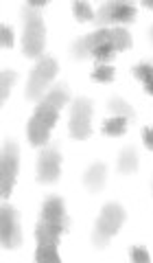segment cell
I'll use <instances>...</instances> for the list:
<instances>
[{
	"instance_id": "cell-1",
	"label": "cell",
	"mask_w": 153,
	"mask_h": 263,
	"mask_svg": "<svg viewBox=\"0 0 153 263\" xmlns=\"http://www.w3.org/2000/svg\"><path fill=\"white\" fill-rule=\"evenodd\" d=\"M68 99H70L68 88H66V84H61L57 88H53L51 92H48V97H44L42 101H39L33 117L29 121V129H27L31 143L37 147L46 145L48 134H51V129L55 127V123H57V114L63 105L68 103Z\"/></svg>"
},
{
	"instance_id": "cell-2",
	"label": "cell",
	"mask_w": 153,
	"mask_h": 263,
	"mask_svg": "<svg viewBox=\"0 0 153 263\" xmlns=\"http://www.w3.org/2000/svg\"><path fill=\"white\" fill-rule=\"evenodd\" d=\"M24 35H22V48L27 57H39L44 51V42H46V31H44V22L39 15L37 7H27L24 9Z\"/></svg>"
},
{
	"instance_id": "cell-3",
	"label": "cell",
	"mask_w": 153,
	"mask_h": 263,
	"mask_svg": "<svg viewBox=\"0 0 153 263\" xmlns=\"http://www.w3.org/2000/svg\"><path fill=\"white\" fill-rule=\"evenodd\" d=\"M123 221H125V209L120 206V204H107V206L101 211V217L96 219V226H94L92 241L96 248L107 246V241L120 230Z\"/></svg>"
},
{
	"instance_id": "cell-4",
	"label": "cell",
	"mask_w": 153,
	"mask_h": 263,
	"mask_svg": "<svg viewBox=\"0 0 153 263\" xmlns=\"http://www.w3.org/2000/svg\"><path fill=\"white\" fill-rule=\"evenodd\" d=\"M55 75H57V62H55L53 57H42L33 68V72H31V79L27 86V99H31V101L42 99L44 90L55 79Z\"/></svg>"
},
{
	"instance_id": "cell-5",
	"label": "cell",
	"mask_w": 153,
	"mask_h": 263,
	"mask_svg": "<svg viewBox=\"0 0 153 263\" xmlns=\"http://www.w3.org/2000/svg\"><path fill=\"white\" fill-rule=\"evenodd\" d=\"M18 169H20V147L15 143H5L3 158H0V193H3V197L11 195Z\"/></svg>"
},
{
	"instance_id": "cell-6",
	"label": "cell",
	"mask_w": 153,
	"mask_h": 263,
	"mask_svg": "<svg viewBox=\"0 0 153 263\" xmlns=\"http://www.w3.org/2000/svg\"><path fill=\"white\" fill-rule=\"evenodd\" d=\"M136 20V7L134 0H110L99 9V13L94 15V22L99 24H127Z\"/></svg>"
},
{
	"instance_id": "cell-7",
	"label": "cell",
	"mask_w": 153,
	"mask_h": 263,
	"mask_svg": "<svg viewBox=\"0 0 153 263\" xmlns=\"http://www.w3.org/2000/svg\"><path fill=\"white\" fill-rule=\"evenodd\" d=\"M0 237H3L5 248H18L22 243L18 211L9 206V204H5V206L0 209Z\"/></svg>"
},
{
	"instance_id": "cell-8",
	"label": "cell",
	"mask_w": 153,
	"mask_h": 263,
	"mask_svg": "<svg viewBox=\"0 0 153 263\" xmlns=\"http://www.w3.org/2000/svg\"><path fill=\"white\" fill-rule=\"evenodd\" d=\"M92 103L88 99H77L75 105H72V114H70V134L72 138H79L83 141L92 134Z\"/></svg>"
},
{
	"instance_id": "cell-9",
	"label": "cell",
	"mask_w": 153,
	"mask_h": 263,
	"mask_svg": "<svg viewBox=\"0 0 153 263\" xmlns=\"http://www.w3.org/2000/svg\"><path fill=\"white\" fill-rule=\"evenodd\" d=\"M59 178V154L55 147H46L39 156V164H37V180L39 182H57Z\"/></svg>"
},
{
	"instance_id": "cell-10",
	"label": "cell",
	"mask_w": 153,
	"mask_h": 263,
	"mask_svg": "<svg viewBox=\"0 0 153 263\" xmlns=\"http://www.w3.org/2000/svg\"><path fill=\"white\" fill-rule=\"evenodd\" d=\"M42 221L46 224H55L68 230V217H66V209L59 197H48L42 206Z\"/></svg>"
},
{
	"instance_id": "cell-11",
	"label": "cell",
	"mask_w": 153,
	"mask_h": 263,
	"mask_svg": "<svg viewBox=\"0 0 153 263\" xmlns=\"http://www.w3.org/2000/svg\"><path fill=\"white\" fill-rule=\"evenodd\" d=\"M105 42H110V31L107 29H99V31H94L92 35H88L85 40H79V42L75 44V48H72V53H75V57L92 55L96 46H101Z\"/></svg>"
},
{
	"instance_id": "cell-12",
	"label": "cell",
	"mask_w": 153,
	"mask_h": 263,
	"mask_svg": "<svg viewBox=\"0 0 153 263\" xmlns=\"http://www.w3.org/2000/svg\"><path fill=\"white\" fill-rule=\"evenodd\" d=\"M63 230H66V228L55 226V224H46V221H39L37 228H35L37 243H46V246H55V248H57L59 235L63 233Z\"/></svg>"
},
{
	"instance_id": "cell-13",
	"label": "cell",
	"mask_w": 153,
	"mask_h": 263,
	"mask_svg": "<svg viewBox=\"0 0 153 263\" xmlns=\"http://www.w3.org/2000/svg\"><path fill=\"white\" fill-rule=\"evenodd\" d=\"M105 174H107V169H105V164H92L90 169H88V174L83 176V182L85 186L90 189V191H101L103 184H105Z\"/></svg>"
},
{
	"instance_id": "cell-14",
	"label": "cell",
	"mask_w": 153,
	"mask_h": 263,
	"mask_svg": "<svg viewBox=\"0 0 153 263\" xmlns=\"http://www.w3.org/2000/svg\"><path fill=\"white\" fill-rule=\"evenodd\" d=\"M110 44L114 46V51H125V48L132 46V37L125 29L116 27L114 31H110Z\"/></svg>"
},
{
	"instance_id": "cell-15",
	"label": "cell",
	"mask_w": 153,
	"mask_h": 263,
	"mask_svg": "<svg viewBox=\"0 0 153 263\" xmlns=\"http://www.w3.org/2000/svg\"><path fill=\"white\" fill-rule=\"evenodd\" d=\"M136 167H138V154L134 149H125L118 158V171L120 174H132V171H136Z\"/></svg>"
},
{
	"instance_id": "cell-16",
	"label": "cell",
	"mask_w": 153,
	"mask_h": 263,
	"mask_svg": "<svg viewBox=\"0 0 153 263\" xmlns=\"http://www.w3.org/2000/svg\"><path fill=\"white\" fill-rule=\"evenodd\" d=\"M125 129H127V119L125 117L110 119V121H105V127H103V132L110 134V136H120V134H125Z\"/></svg>"
},
{
	"instance_id": "cell-17",
	"label": "cell",
	"mask_w": 153,
	"mask_h": 263,
	"mask_svg": "<svg viewBox=\"0 0 153 263\" xmlns=\"http://www.w3.org/2000/svg\"><path fill=\"white\" fill-rule=\"evenodd\" d=\"M110 110L116 114V117H125V119H134L136 117V112L132 105H127L123 99H112L110 101Z\"/></svg>"
},
{
	"instance_id": "cell-18",
	"label": "cell",
	"mask_w": 153,
	"mask_h": 263,
	"mask_svg": "<svg viewBox=\"0 0 153 263\" xmlns=\"http://www.w3.org/2000/svg\"><path fill=\"white\" fill-rule=\"evenodd\" d=\"M35 259L37 261H59V254H57V248H55V246L39 243L37 252H35Z\"/></svg>"
},
{
	"instance_id": "cell-19",
	"label": "cell",
	"mask_w": 153,
	"mask_h": 263,
	"mask_svg": "<svg viewBox=\"0 0 153 263\" xmlns=\"http://www.w3.org/2000/svg\"><path fill=\"white\" fill-rule=\"evenodd\" d=\"M75 15H77L79 22H90V20H94V13L90 9V5L83 3V0H77V3H75Z\"/></svg>"
},
{
	"instance_id": "cell-20",
	"label": "cell",
	"mask_w": 153,
	"mask_h": 263,
	"mask_svg": "<svg viewBox=\"0 0 153 263\" xmlns=\"http://www.w3.org/2000/svg\"><path fill=\"white\" fill-rule=\"evenodd\" d=\"M13 81H15V72L13 70H3V77H0V97L3 99L9 97Z\"/></svg>"
},
{
	"instance_id": "cell-21",
	"label": "cell",
	"mask_w": 153,
	"mask_h": 263,
	"mask_svg": "<svg viewBox=\"0 0 153 263\" xmlns=\"http://www.w3.org/2000/svg\"><path fill=\"white\" fill-rule=\"evenodd\" d=\"M92 55H94V57H96V60H99V62H110L112 57H114V46H112L110 42H105V44L96 46Z\"/></svg>"
},
{
	"instance_id": "cell-22",
	"label": "cell",
	"mask_w": 153,
	"mask_h": 263,
	"mask_svg": "<svg viewBox=\"0 0 153 263\" xmlns=\"http://www.w3.org/2000/svg\"><path fill=\"white\" fill-rule=\"evenodd\" d=\"M134 75L138 77L140 81H144V84H147V81H151V79H153V64L136 66V68H134Z\"/></svg>"
},
{
	"instance_id": "cell-23",
	"label": "cell",
	"mask_w": 153,
	"mask_h": 263,
	"mask_svg": "<svg viewBox=\"0 0 153 263\" xmlns=\"http://www.w3.org/2000/svg\"><path fill=\"white\" fill-rule=\"evenodd\" d=\"M92 79L94 81H112L114 79V70L110 66H99L94 72H92Z\"/></svg>"
},
{
	"instance_id": "cell-24",
	"label": "cell",
	"mask_w": 153,
	"mask_h": 263,
	"mask_svg": "<svg viewBox=\"0 0 153 263\" xmlns=\"http://www.w3.org/2000/svg\"><path fill=\"white\" fill-rule=\"evenodd\" d=\"M0 40H3V46H13V31L9 27L0 29Z\"/></svg>"
},
{
	"instance_id": "cell-25",
	"label": "cell",
	"mask_w": 153,
	"mask_h": 263,
	"mask_svg": "<svg viewBox=\"0 0 153 263\" xmlns=\"http://www.w3.org/2000/svg\"><path fill=\"white\" fill-rule=\"evenodd\" d=\"M132 259H134V261H144V263H147V261H149V254H147V250H142V248H134V250H132Z\"/></svg>"
},
{
	"instance_id": "cell-26",
	"label": "cell",
	"mask_w": 153,
	"mask_h": 263,
	"mask_svg": "<svg viewBox=\"0 0 153 263\" xmlns=\"http://www.w3.org/2000/svg\"><path fill=\"white\" fill-rule=\"evenodd\" d=\"M144 145H147V147H151V149H153V129L151 127H147V129H144Z\"/></svg>"
},
{
	"instance_id": "cell-27",
	"label": "cell",
	"mask_w": 153,
	"mask_h": 263,
	"mask_svg": "<svg viewBox=\"0 0 153 263\" xmlns=\"http://www.w3.org/2000/svg\"><path fill=\"white\" fill-rule=\"evenodd\" d=\"M48 0H29V5L31 7H42V5H46Z\"/></svg>"
},
{
	"instance_id": "cell-28",
	"label": "cell",
	"mask_w": 153,
	"mask_h": 263,
	"mask_svg": "<svg viewBox=\"0 0 153 263\" xmlns=\"http://www.w3.org/2000/svg\"><path fill=\"white\" fill-rule=\"evenodd\" d=\"M144 86H147V92H149V95H153V79H151V81H147Z\"/></svg>"
},
{
	"instance_id": "cell-29",
	"label": "cell",
	"mask_w": 153,
	"mask_h": 263,
	"mask_svg": "<svg viewBox=\"0 0 153 263\" xmlns=\"http://www.w3.org/2000/svg\"><path fill=\"white\" fill-rule=\"evenodd\" d=\"M142 5L147 7V9H153V0H142Z\"/></svg>"
},
{
	"instance_id": "cell-30",
	"label": "cell",
	"mask_w": 153,
	"mask_h": 263,
	"mask_svg": "<svg viewBox=\"0 0 153 263\" xmlns=\"http://www.w3.org/2000/svg\"><path fill=\"white\" fill-rule=\"evenodd\" d=\"M151 37H153V29H151Z\"/></svg>"
}]
</instances>
